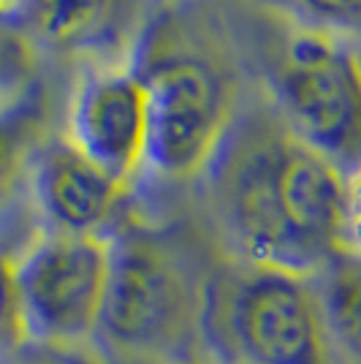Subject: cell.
Wrapping results in <instances>:
<instances>
[{"label":"cell","mask_w":361,"mask_h":364,"mask_svg":"<svg viewBox=\"0 0 361 364\" xmlns=\"http://www.w3.org/2000/svg\"><path fill=\"white\" fill-rule=\"evenodd\" d=\"M201 180L237 261L318 274L345 250L347 174L296 136L269 98L239 109Z\"/></svg>","instance_id":"obj_1"},{"label":"cell","mask_w":361,"mask_h":364,"mask_svg":"<svg viewBox=\"0 0 361 364\" xmlns=\"http://www.w3.org/2000/svg\"><path fill=\"white\" fill-rule=\"evenodd\" d=\"M150 98V161L166 180H196L239 114V76L204 28L155 11L131 63Z\"/></svg>","instance_id":"obj_2"},{"label":"cell","mask_w":361,"mask_h":364,"mask_svg":"<svg viewBox=\"0 0 361 364\" xmlns=\"http://www.w3.org/2000/svg\"><path fill=\"white\" fill-rule=\"evenodd\" d=\"M112 280L98 343L122 364H196L207 346L210 274L180 237L150 226L112 234Z\"/></svg>","instance_id":"obj_3"},{"label":"cell","mask_w":361,"mask_h":364,"mask_svg":"<svg viewBox=\"0 0 361 364\" xmlns=\"http://www.w3.org/2000/svg\"><path fill=\"white\" fill-rule=\"evenodd\" d=\"M204 334L226 364H347L331 340L316 274L244 261L212 269Z\"/></svg>","instance_id":"obj_4"},{"label":"cell","mask_w":361,"mask_h":364,"mask_svg":"<svg viewBox=\"0 0 361 364\" xmlns=\"http://www.w3.org/2000/svg\"><path fill=\"white\" fill-rule=\"evenodd\" d=\"M271 107L345 174L361 168V55L340 33L291 25L266 52Z\"/></svg>","instance_id":"obj_5"},{"label":"cell","mask_w":361,"mask_h":364,"mask_svg":"<svg viewBox=\"0 0 361 364\" xmlns=\"http://www.w3.org/2000/svg\"><path fill=\"white\" fill-rule=\"evenodd\" d=\"M112 280V240L44 234L16 258L28 343L74 350L98 337Z\"/></svg>","instance_id":"obj_6"},{"label":"cell","mask_w":361,"mask_h":364,"mask_svg":"<svg viewBox=\"0 0 361 364\" xmlns=\"http://www.w3.org/2000/svg\"><path fill=\"white\" fill-rule=\"evenodd\" d=\"M65 136L114 180H136L150 161V98L131 65H92L82 74Z\"/></svg>","instance_id":"obj_7"},{"label":"cell","mask_w":361,"mask_h":364,"mask_svg":"<svg viewBox=\"0 0 361 364\" xmlns=\"http://www.w3.org/2000/svg\"><path fill=\"white\" fill-rule=\"evenodd\" d=\"M155 11L152 0H22L14 16L38 55L98 68L128 65Z\"/></svg>","instance_id":"obj_8"},{"label":"cell","mask_w":361,"mask_h":364,"mask_svg":"<svg viewBox=\"0 0 361 364\" xmlns=\"http://www.w3.org/2000/svg\"><path fill=\"white\" fill-rule=\"evenodd\" d=\"M31 191L52 234L106 237L131 185L114 180L68 136H49L33 161Z\"/></svg>","instance_id":"obj_9"},{"label":"cell","mask_w":361,"mask_h":364,"mask_svg":"<svg viewBox=\"0 0 361 364\" xmlns=\"http://www.w3.org/2000/svg\"><path fill=\"white\" fill-rule=\"evenodd\" d=\"M52 90L44 79L0 107V215L11 207L22 185H31L33 161L52 136Z\"/></svg>","instance_id":"obj_10"},{"label":"cell","mask_w":361,"mask_h":364,"mask_svg":"<svg viewBox=\"0 0 361 364\" xmlns=\"http://www.w3.org/2000/svg\"><path fill=\"white\" fill-rule=\"evenodd\" d=\"M316 280L334 346L347 364H361V253L340 250Z\"/></svg>","instance_id":"obj_11"},{"label":"cell","mask_w":361,"mask_h":364,"mask_svg":"<svg viewBox=\"0 0 361 364\" xmlns=\"http://www.w3.org/2000/svg\"><path fill=\"white\" fill-rule=\"evenodd\" d=\"M38 79V49L14 14H0V107L11 104Z\"/></svg>","instance_id":"obj_12"},{"label":"cell","mask_w":361,"mask_h":364,"mask_svg":"<svg viewBox=\"0 0 361 364\" xmlns=\"http://www.w3.org/2000/svg\"><path fill=\"white\" fill-rule=\"evenodd\" d=\"M291 25L326 33L361 31V0H256Z\"/></svg>","instance_id":"obj_13"},{"label":"cell","mask_w":361,"mask_h":364,"mask_svg":"<svg viewBox=\"0 0 361 364\" xmlns=\"http://www.w3.org/2000/svg\"><path fill=\"white\" fill-rule=\"evenodd\" d=\"M28 346L19 289H16V258L0 253V356Z\"/></svg>","instance_id":"obj_14"},{"label":"cell","mask_w":361,"mask_h":364,"mask_svg":"<svg viewBox=\"0 0 361 364\" xmlns=\"http://www.w3.org/2000/svg\"><path fill=\"white\" fill-rule=\"evenodd\" d=\"M0 364H90V362L82 359V356H76L74 350L49 348V346L28 343V346H22V348L0 356Z\"/></svg>","instance_id":"obj_15"},{"label":"cell","mask_w":361,"mask_h":364,"mask_svg":"<svg viewBox=\"0 0 361 364\" xmlns=\"http://www.w3.org/2000/svg\"><path fill=\"white\" fill-rule=\"evenodd\" d=\"M345 247L361 253V168L345 182Z\"/></svg>","instance_id":"obj_16"},{"label":"cell","mask_w":361,"mask_h":364,"mask_svg":"<svg viewBox=\"0 0 361 364\" xmlns=\"http://www.w3.org/2000/svg\"><path fill=\"white\" fill-rule=\"evenodd\" d=\"M22 6V0H0V14H14Z\"/></svg>","instance_id":"obj_17"}]
</instances>
